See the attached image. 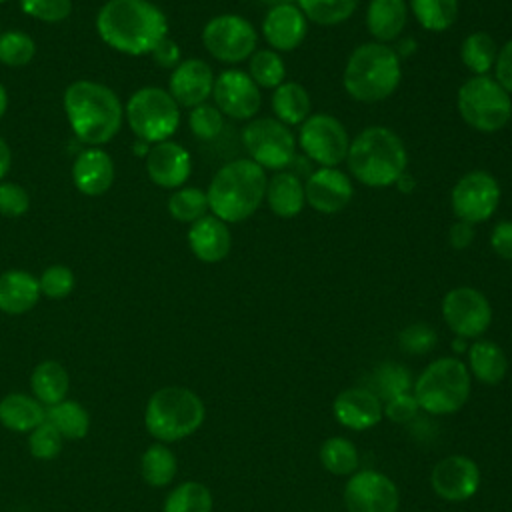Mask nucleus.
Wrapping results in <instances>:
<instances>
[{
    "instance_id": "obj_1",
    "label": "nucleus",
    "mask_w": 512,
    "mask_h": 512,
    "mask_svg": "<svg viewBox=\"0 0 512 512\" xmlns=\"http://www.w3.org/2000/svg\"><path fill=\"white\" fill-rule=\"evenodd\" d=\"M96 30L110 48L142 56L168 36V20L150 0H108L98 10Z\"/></svg>"
},
{
    "instance_id": "obj_2",
    "label": "nucleus",
    "mask_w": 512,
    "mask_h": 512,
    "mask_svg": "<svg viewBox=\"0 0 512 512\" xmlns=\"http://www.w3.org/2000/svg\"><path fill=\"white\" fill-rule=\"evenodd\" d=\"M64 112L76 138L88 146L110 142L124 116L118 96L92 80H76L64 90Z\"/></svg>"
},
{
    "instance_id": "obj_3",
    "label": "nucleus",
    "mask_w": 512,
    "mask_h": 512,
    "mask_svg": "<svg viewBox=\"0 0 512 512\" xmlns=\"http://www.w3.org/2000/svg\"><path fill=\"white\" fill-rule=\"evenodd\" d=\"M266 172L250 158L224 164L206 190L210 212L226 224L248 220L262 204L266 194Z\"/></svg>"
},
{
    "instance_id": "obj_4",
    "label": "nucleus",
    "mask_w": 512,
    "mask_h": 512,
    "mask_svg": "<svg viewBox=\"0 0 512 512\" xmlns=\"http://www.w3.org/2000/svg\"><path fill=\"white\" fill-rule=\"evenodd\" d=\"M352 176L368 188H388L406 172L408 152L402 138L386 126H368L346 154Z\"/></svg>"
},
{
    "instance_id": "obj_5",
    "label": "nucleus",
    "mask_w": 512,
    "mask_h": 512,
    "mask_svg": "<svg viewBox=\"0 0 512 512\" xmlns=\"http://www.w3.org/2000/svg\"><path fill=\"white\" fill-rule=\"evenodd\" d=\"M402 80V64L392 46L366 42L352 50L344 66V90L358 102H380L396 92Z\"/></svg>"
},
{
    "instance_id": "obj_6",
    "label": "nucleus",
    "mask_w": 512,
    "mask_h": 512,
    "mask_svg": "<svg viewBox=\"0 0 512 512\" xmlns=\"http://www.w3.org/2000/svg\"><path fill=\"white\" fill-rule=\"evenodd\" d=\"M204 414L198 394L182 386H164L150 396L144 424L156 440L176 442L196 432L204 422Z\"/></svg>"
},
{
    "instance_id": "obj_7",
    "label": "nucleus",
    "mask_w": 512,
    "mask_h": 512,
    "mask_svg": "<svg viewBox=\"0 0 512 512\" xmlns=\"http://www.w3.org/2000/svg\"><path fill=\"white\" fill-rule=\"evenodd\" d=\"M468 396L470 372L458 358L452 356L434 360L414 384L418 408L436 416L460 410Z\"/></svg>"
},
{
    "instance_id": "obj_8",
    "label": "nucleus",
    "mask_w": 512,
    "mask_h": 512,
    "mask_svg": "<svg viewBox=\"0 0 512 512\" xmlns=\"http://www.w3.org/2000/svg\"><path fill=\"white\" fill-rule=\"evenodd\" d=\"M460 118L478 132H498L512 118V96L488 74L468 78L456 96Z\"/></svg>"
},
{
    "instance_id": "obj_9",
    "label": "nucleus",
    "mask_w": 512,
    "mask_h": 512,
    "mask_svg": "<svg viewBox=\"0 0 512 512\" xmlns=\"http://www.w3.org/2000/svg\"><path fill=\"white\" fill-rule=\"evenodd\" d=\"M126 118L138 140L158 144L170 140V136L178 130L180 106L168 90L144 86L130 96L126 104Z\"/></svg>"
},
{
    "instance_id": "obj_10",
    "label": "nucleus",
    "mask_w": 512,
    "mask_h": 512,
    "mask_svg": "<svg viewBox=\"0 0 512 512\" xmlns=\"http://www.w3.org/2000/svg\"><path fill=\"white\" fill-rule=\"evenodd\" d=\"M242 144L250 160L264 170L280 172L296 158V138L292 130L270 116L250 120L242 130Z\"/></svg>"
},
{
    "instance_id": "obj_11",
    "label": "nucleus",
    "mask_w": 512,
    "mask_h": 512,
    "mask_svg": "<svg viewBox=\"0 0 512 512\" xmlns=\"http://www.w3.org/2000/svg\"><path fill=\"white\" fill-rule=\"evenodd\" d=\"M258 34L254 26L238 14L210 18L202 30V44L210 56L226 64L248 60L256 52Z\"/></svg>"
},
{
    "instance_id": "obj_12",
    "label": "nucleus",
    "mask_w": 512,
    "mask_h": 512,
    "mask_svg": "<svg viewBox=\"0 0 512 512\" xmlns=\"http://www.w3.org/2000/svg\"><path fill=\"white\" fill-rule=\"evenodd\" d=\"M302 152L320 168H338L346 160L350 138L344 124L332 114H310L298 132Z\"/></svg>"
},
{
    "instance_id": "obj_13",
    "label": "nucleus",
    "mask_w": 512,
    "mask_h": 512,
    "mask_svg": "<svg viewBox=\"0 0 512 512\" xmlns=\"http://www.w3.org/2000/svg\"><path fill=\"white\" fill-rule=\"evenodd\" d=\"M500 184L486 170L466 172L450 192V206L458 220L480 224L488 220L500 204Z\"/></svg>"
},
{
    "instance_id": "obj_14",
    "label": "nucleus",
    "mask_w": 512,
    "mask_h": 512,
    "mask_svg": "<svg viewBox=\"0 0 512 512\" xmlns=\"http://www.w3.org/2000/svg\"><path fill=\"white\" fill-rule=\"evenodd\" d=\"M442 316L448 328L460 338L482 336L492 322V306L488 298L470 286H458L442 298Z\"/></svg>"
},
{
    "instance_id": "obj_15",
    "label": "nucleus",
    "mask_w": 512,
    "mask_h": 512,
    "mask_svg": "<svg viewBox=\"0 0 512 512\" xmlns=\"http://www.w3.org/2000/svg\"><path fill=\"white\" fill-rule=\"evenodd\" d=\"M214 106L234 120H250L258 114L262 104L260 88L248 76V72L230 68L216 76L214 88Z\"/></svg>"
},
{
    "instance_id": "obj_16",
    "label": "nucleus",
    "mask_w": 512,
    "mask_h": 512,
    "mask_svg": "<svg viewBox=\"0 0 512 512\" xmlns=\"http://www.w3.org/2000/svg\"><path fill=\"white\" fill-rule=\"evenodd\" d=\"M398 488L382 472L360 470L344 488V504L348 512H396L398 510Z\"/></svg>"
},
{
    "instance_id": "obj_17",
    "label": "nucleus",
    "mask_w": 512,
    "mask_h": 512,
    "mask_svg": "<svg viewBox=\"0 0 512 512\" xmlns=\"http://www.w3.org/2000/svg\"><path fill=\"white\" fill-rule=\"evenodd\" d=\"M304 194L306 204L316 212L338 214L350 204L354 186L340 168H318L306 178Z\"/></svg>"
},
{
    "instance_id": "obj_18",
    "label": "nucleus",
    "mask_w": 512,
    "mask_h": 512,
    "mask_svg": "<svg viewBox=\"0 0 512 512\" xmlns=\"http://www.w3.org/2000/svg\"><path fill=\"white\" fill-rule=\"evenodd\" d=\"M430 482L442 500L464 502L476 494L480 486V470L472 458L456 454L434 466Z\"/></svg>"
},
{
    "instance_id": "obj_19",
    "label": "nucleus",
    "mask_w": 512,
    "mask_h": 512,
    "mask_svg": "<svg viewBox=\"0 0 512 512\" xmlns=\"http://www.w3.org/2000/svg\"><path fill=\"white\" fill-rule=\"evenodd\" d=\"M214 72L208 62L200 58L182 60L170 74L168 92L178 106L194 108L204 104L214 88Z\"/></svg>"
},
{
    "instance_id": "obj_20",
    "label": "nucleus",
    "mask_w": 512,
    "mask_h": 512,
    "mask_svg": "<svg viewBox=\"0 0 512 512\" xmlns=\"http://www.w3.org/2000/svg\"><path fill=\"white\" fill-rule=\"evenodd\" d=\"M264 40L276 52L296 50L308 34V18L298 4H276L262 20Z\"/></svg>"
},
{
    "instance_id": "obj_21",
    "label": "nucleus",
    "mask_w": 512,
    "mask_h": 512,
    "mask_svg": "<svg viewBox=\"0 0 512 512\" xmlns=\"http://www.w3.org/2000/svg\"><path fill=\"white\" fill-rule=\"evenodd\" d=\"M146 172L160 188H180L190 178L192 158L182 144L164 140L148 150Z\"/></svg>"
},
{
    "instance_id": "obj_22",
    "label": "nucleus",
    "mask_w": 512,
    "mask_h": 512,
    "mask_svg": "<svg viewBox=\"0 0 512 512\" xmlns=\"http://www.w3.org/2000/svg\"><path fill=\"white\" fill-rule=\"evenodd\" d=\"M336 420L350 430H368L382 420L380 398L368 388H346L332 404Z\"/></svg>"
},
{
    "instance_id": "obj_23",
    "label": "nucleus",
    "mask_w": 512,
    "mask_h": 512,
    "mask_svg": "<svg viewBox=\"0 0 512 512\" xmlns=\"http://www.w3.org/2000/svg\"><path fill=\"white\" fill-rule=\"evenodd\" d=\"M188 246L192 254L206 264L224 260L232 248V234L228 230V224L214 214L202 216L200 220L190 224Z\"/></svg>"
},
{
    "instance_id": "obj_24",
    "label": "nucleus",
    "mask_w": 512,
    "mask_h": 512,
    "mask_svg": "<svg viewBox=\"0 0 512 512\" xmlns=\"http://www.w3.org/2000/svg\"><path fill=\"white\" fill-rule=\"evenodd\" d=\"M74 186L86 196H100L108 192L114 182V162L108 152L98 146L82 150L72 166Z\"/></svg>"
},
{
    "instance_id": "obj_25",
    "label": "nucleus",
    "mask_w": 512,
    "mask_h": 512,
    "mask_svg": "<svg viewBox=\"0 0 512 512\" xmlns=\"http://www.w3.org/2000/svg\"><path fill=\"white\" fill-rule=\"evenodd\" d=\"M264 200L278 218H294L306 204L304 184L294 172L280 170L268 180Z\"/></svg>"
},
{
    "instance_id": "obj_26",
    "label": "nucleus",
    "mask_w": 512,
    "mask_h": 512,
    "mask_svg": "<svg viewBox=\"0 0 512 512\" xmlns=\"http://www.w3.org/2000/svg\"><path fill=\"white\" fill-rule=\"evenodd\" d=\"M40 284L26 270H8L0 274V310L6 314H24L36 306Z\"/></svg>"
},
{
    "instance_id": "obj_27",
    "label": "nucleus",
    "mask_w": 512,
    "mask_h": 512,
    "mask_svg": "<svg viewBox=\"0 0 512 512\" xmlns=\"http://www.w3.org/2000/svg\"><path fill=\"white\" fill-rule=\"evenodd\" d=\"M408 18L406 0H370L366 8V26L374 42L388 44L396 40Z\"/></svg>"
},
{
    "instance_id": "obj_28",
    "label": "nucleus",
    "mask_w": 512,
    "mask_h": 512,
    "mask_svg": "<svg viewBox=\"0 0 512 512\" xmlns=\"http://www.w3.org/2000/svg\"><path fill=\"white\" fill-rule=\"evenodd\" d=\"M46 420L42 402L28 394H8L0 400V422L14 432H32Z\"/></svg>"
},
{
    "instance_id": "obj_29",
    "label": "nucleus",
    "mask_w": 512,
    "mask_h": 512,
    "mask_svg": "<svg viewBox=\"0 0 512 512\" xmlns=\"http://www.w3.org/2000/svg\"><path fill=\"white\" fill-rule=\"evenodd\" d=\"M468 364L472 374L488 386L500 384L508 370L504 350L492 340H476L468 348Z\"/></svg>"
},
{
    "instance_id": "obj_30",
    "label": "nucleus",
    "mask_w": 512,
    "mask_h": 512,
    "mask_svg": "<svg viewBox=\"0 0 512 512\" xmlns=\"http://www.w3.org/2000/svg\"><path fill=\"white\" fill-rule=\"evenodd\" d=\"M272 110L276 120L286 126H296L310 116L312 100L300 82H282L272 92Z\"/></svg>"
},
{
    "instance_id": "obj_31",
    "label": "nucleus",
    "mask_w": 512,
    "mask_h": 512,
    "mask_svg": "<svg viewBox=\"0 0 512 512\" xmlns=\"http://www.w3.org/2000/svg\"><path fill=\"white\" fill-rule=\"evenodd\" d=\"M30 386L38 402L46 406H54L66 398L68 374L60 362L44 360L34 368Z\"/></svg>"
},
{
    "instance_id": "obj_32",
    "label": "nucleus",
    "mask_w": 512,
    "mask_h": 512,
    "mask_svg": "<svg viewBox=\"0 0 512 512\" xmlns=\"http://www.w3.org/2000/svg\"><path fill=\"white\" fill-rule=\"evenodd\" d=\"M46 422L52 424L62 438L78 440L88 434L90 416L88 412L74 400H62L46 410Z\"/></svg>"
},
{
    "instance_id": "obj_33",
    "label": "nucleus",
    "mask_w": 512,
    "mask_h": 512,
    "mask_svg": "<svg viewBox=\"0 0 512 512\" xmlns=\"http://www.w3.org/2000/svg\"><path fill=\"white\" fill-rule=\"evenodd\" d=\"M496 42L488 32H472L462 40L460 58L462 64L474 74L484 76L496 62Z\"/></svg>"
},
{
    "instance_id": "obj_34",
    "label": "nucleus",
    "mask_w": 512,
    "mask_h": 512,
    "mask_svg": "<svg viewBox=\"0 0 512 512\" xmlns=\"http://www.w3.org/2000/svg\"><path fill=\"white\" fill-rule=\"evenodd\" d=\"M410 10L428 32H444L458 18V0H410Z\"/></svg>"
},
{
    "instance_id": "obj_35",
    "label": "nucleus",
    "mask_w": 512,
    "mask_h": 512,
    "mask_svg": "<svg viewBox=\"0 0 512 512\" xmlns=\"http://www.w3.org/2000/svg\"><path fill=\"white\" fill-rule=\"evenodd\" d=\"M140 470L144 480L150 486H166L174 480L176 470H178V462L176 456L170 448H166L164 444H152L144 454H142V462H140Z\"/></svg>"
},
{
    "instance_id": "obj_36",
    "label": "nucleus",
    "mask_w": 512,
    "mask_h": 512,
    "mask_svg": "<svg viewBox=\"0 0 512 512\" xmlns=\"http://www.w3.org/2000/svg\"><path fill=\"white\" fill-rule=\"evenodd\" d=\"M360 0H296L304 16L318 26H336L348 20Z\"/></svg>"
},
{
    "instance_id": "obj_37",
    "label": "nucleus",
    "mask_w": 512,
    "mask_h": 512,
    "mask_svg": "<svg viewBox=\"0 0 512 512\" xmlns=\"http://www.w3.org/2000/svg\"><path fill=\"white\" fill-rule=\"evenodd\" d=\"M164 512H212V494L200 482H182L168 494Z\"/></svg>"
},
{
    "instance_id": "obj_38",
    "label": "nucleus",
    "mask_w": 512,
    "mask_h": 512,
    "mask_svg": "<svg viewBox=\"0 0 512 512\" xmlns=\"http://www.w3.org/2000/svg\"><path fill=\"white\" fill-rule=\"evenodd\" d=\"M248 76L258 88H278L286 78L284 60L276 50H256L248 58Z\"/></svg>"
},
{
    "instance_id": "obj_39",
    "label": "nucleus",
    "mask_w": 512,
    "mask_h": 512,
    "mask_svg": "<svg viewBox=\"0 0 512 512\" xmlns=\"http://www.w3.org/2000/svg\"><path fill=\"white\" fill-rule=\"evenodd\" d=\"M320 462L328 472L344 476L358 468V450L348 438L334 436L322 444Z\"/></svg>"
},
{
    "instance_id": "obj_40",
    "label": "nucleus",
    "mask_w": 512,
    "mask_h": 512,
    "mask_svg": "<svg viewBox=\"0 0 512 512\" xmlns=\"http://www.w3.org/2000/svg\"><path fill=\"white\" fill-rule=\"evenodd\" d=\"M208 196L204 190L186 186L178 188L170 198H168V212L174 220L178 222H196L208 212Z\"/></svg>"
},
{
    "instance_id": "obj_41",
    "label": "nucleus",
    "mask_w": 512,
    "mask_h": 512,
    "mask_svg": "<svg viewBox=\"0 0 512 512\" xmlns=\"http://www.w3.org/2000/svg\"><path fill=\"white\" fill-rule=\"evenodd\" d=\"M36 54V44L30 34L8 30L0 34V62L6 66H26Z\"/></svg>"
},
{
    "instance_id": "obj_42",
    "label": "nucleus",
    "mask_w": 512,
    "mask_h": 512,
    "mask_svg": "<svg viewBox=\"0 0 512 512\" xmlns=\"http://www.w3.org/2000/svg\"><path fill=\"white\" fill-rule=\"evenodd\" d=\"M188 126L198 140H214L224 128V114L214 104H198L190 110Z\"/></svg>"
},
{
    "instance_id": "obj_43",
    "label": "nucleus",
    "mask_w": 512,
    "mask_h": 512,
    "mask_svg": "<svg viewBox=\"0 0 512 512\" xmlns=\"http://www.w3.org/2000/svg\"><path fill=\"white\" fill-rule=\"evenodd\" d=\"M38 284H40V294L52 300H60L74 290V274L68 266L54 264L42 272V276L38 278Z\"/></svg>"
},
{
    "instance_id": "obj_44",
    "label": "nucleus",
    "mask_w": 512,
    "mask_h": 512,
    "mask_svg": "<svg viewBox=\"0 0 512 512\" xmlns=\"http://www.w3.org/2000/svg\"><path fill=\"white\" fill-rule=\"evenodd\" d=\"M62 436L60 432L48 424L46 420L36 426L32 432H30V438H28V446H30V452L32 456L40 458V460H52L60 454L62 450Z\"/></svg>"
},
{
    "instance_id": "obj_45",
    "label": "nucleus",
    "mask_w": 512,
    "mask_h": 512,
    "mask_svg": "<svg viewBox=\"0 0 512 512\" xmlns=\"http://www.w3.org/2000/svg\"><path fill=\"white\" fill-rule=\"evenodd\" d=\"M376 388H378V394L384 396L386 400L398 396V394H404L408 392V386H410V374L406 372L404 366L400 364H382L378 370H376ZM376 394V396H378Z\"/></svg>"
},
{
    "instance_id": "obj_46",
    "label": "nucleus",
    "mask_w": 512,
    "mask_h": 512,
    "mask_svg": "<svg viewBox=\"0 0 512 512\" xmlns=\"http://www.w3.org/2000/svg\"><path fill=\"white\" fill-rule=\"evenodd\" d=\"M24 14L42 22H62L72 12V0H20Z\"/></svg>"
},
{
    "instance_id": "obj_47",
    "label": "nucleus",
    "mask_w": 512,
    "mask_h": 512,
    "mask_svg": "<svg viewBox=\"0 0 512 512\" xmlns=\"http://www.w3.org/2000/svg\"><path fill=\"white\" fill-rule=\"evenodd\" d=\"M400 348L408 354H426L436 344V332L432 326L416 322L406 326L398 336Z\"/></svg>"
},
{
    "instance_id": "obj_48",
    "label": "nucleus",
    "mask_w": 512,
    "mask_h": 512,
    "mask_svg": "<svg viewBox=\"0 0 512 512\" xmlns=\"http://www.w3.org/2000/svg\"><path fill=\"white\" fill-rule=\"evenodd\" d=\"M30 208L28 192L16 182H0V214L8 218H18Z\"/></svg>"
},
{
    "instance_id": "obj_49",
    "label": "nucleus",
    "mask_w": 512,
    "mask_h": 512,
    "mask_svg": "<svg viewBox=\"0 0 512 512\" xmlns=\"http://www.w3.org/2000/svg\"><path fill=\"white\" fill-rule=\"evenodd\" d=\"M416 412H418V402L414 394H408V392L386 400V406H384V414L394 422H408L416 416Z\"/></svg>"
},
{
    "instance_id": "obj_50",
    "label": "nucleus",
    "mask_w": 512,
    "mask_h": 512,
    "mask_svg": "<svg viewBox=\"0 0 512 512\" xmlns=\"http://www.w3.org/2000/svg\"><path fill=\"white\" fill-rule=\"evenodd\" d=\"M494 74L496 82L512 96V38L498 50L496 62H494Z\"/></svg>"
},
{
    "instance_id": "obj_51",
    "label": "nucleus",
    "mask_w": 512,
    "mask_h": 512,
    "mask_svg": "<svg viewBox=\"0 0 512 512\" xmlns=\"http://www.w3.org/2000/svg\"><path fill=\"white\" fill-rule=\"evenodd\" d=\"M490 246H492V250H494L500 258L512 260V222H510V220L498 222V224L492 228Z\"/></svg>"
},
{
    "instance_id": "obj_52",
    "label": "nucleus",
    "mask_w": 512,
    "mask_h": 512,
    "mask_svg": "<svg viewBox=\"0 0 512 512\" xmlns=\"http://www.w3.org/2000/svg\"><path fill=\"white\" fill-rule=\"evenodd\" d=\"M152 54V60L156 66L160 68H170L174 70L182 60H180V48L178 44L172 40V38H164L162 42H158V46L150 52Z\"/></svg>"
},
{
    "instance_id": "obj_53",
    "label": "nucleus",
    "mask_w": 512,
    "mask_h": 512,
    "mask_svg": "<svg viewBox=\"0 0 512 512\" xmlns=\"http://www.w3.org/2000/svg\"><path fill=\"white\" fill-rule=\"evenodd\" d=\"M448 240H450V246L456 248V250L468 248L470 242L474 240V228H472V224H468V222H464V220H456V222L450 226Z\"/></svg>"
},
{
    "instance_id": "obj_54",
    "label": "nucleus",
    "mask_w": 512,
    "mask_h": 512,
    "mask_svg": "<svg viewBox=\"0 0 512 512\" xmlns=\"http://www.w3.org/2000/svg\"><path fill=\"white\" fill-rule=\"evenodd\" d=\"M10 164H12V152H10V146H8V144H6V140L0 136V182H2V178L8 174Z\"/></svg>"
},
{
    "instance_id": "obj_55",
    "label": "nucleus",
    "mask_w": 512,
    "mask_h": 512,
    "mask_svg": "<svg viewBox=\"0 0 512 512\" xmlns=\"http://www.w3.org/2000/svg\"><path fill=\"white\" fill-rule=\"evenodd\" d=\"M394 52L398 54V58H408V56H412V54L416 52V42H414V38H402V40L398 42V46L394 48Z\"/></svg>"
},
{
    "instance_id": "obj_56",
    "label": "nucleus",
    "mask_w": 512,
    "mask_h": 512,
    "mask_svg": "<svg viewBox=\"0 0 512 512\" xmlns=\"http://www.w3.org/2000/svg\"><path fill=\"white\" fill-rule=\"evenodd\" d=\"M396 186H398V190L400 192H412L414 190V178L408 174V172H404V174H400V178L394 182Z\"/></svg>"
},
{
    "instance_id": "obj_57",
    "label": "nucleus",
    "mask_w": 512,
    "mask_h": 512,
    "mask_svg": "<svg viewBox=\"0 0 512 512\" xmlns=\"http://www.w3.org/2000/svg\"><path fill=\"white\" fill-rule=\"evenodd\" d=\"M6 108H8V94H6V90H4V86L0 84V118L4 116V112H6Z\"/></svg>"
},
{
    "instance_id": "obj_58",
    "label": "nucleus",
    "mask_w": 512,
    "mask_h": 512,
    "mask_svg": "<svg viewBox=\"0 0 512 512\" xmlns=\"http://www.w3.org/2000/svg\"><path fill=\"white\" fill-rule=\"evenodd\" d=\"M464 340H466V338H460V336H458V340H454V342H452V348H454V350H466Z\"/></svg>"
},
{
    "instance_id": "obj_59",
    "label": "nucleus",
    "mask_w": 512,
    "mask_h": 512,
    "mask_svg": "<svg viewBox=\"0 0 512 512\" xmlns=\"http://www.w3.org/2000/svg\"><path fill=\"white\" fill-rule=\"evenodd\" d=\"M268 2H272V6H276V4H292L294 0H268Z\"/></svg>"
},
{
    "instance_id": "obj_60",
    "label": "nucleus",
    "mask_w": 512,
    "mask_h": 512,
    "mask_svg": "<svg viewBox=\"0 0 512 512\" xmlns=\"http://www.w3.org/2000/svg\"><path fill=\"white\" fill-rule=\"evenodd\" d=\"M0 2H6V0H0Z\"/></svg>"
}]
</instances>
